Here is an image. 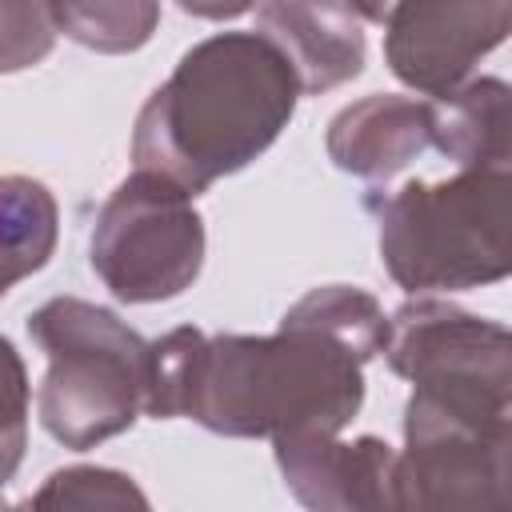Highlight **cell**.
I'll use <instances>...</instances> for the list:
<instances>
[{"label": "cell", "mask_w": 512, "mask_h": 512, "mask_svg": "<svg viewBox=\"0 0 512 512\" xmlns=\"http://www.w3.org/2000/svg\"><path fill=\"white\" fill-rule=\"evenodd\" d=\"M256 32L288 60L304 96H320L364 72L368 40L344 0H260Z\"/></svg>", "instance_id": "10"}, {"label": "cell", "mask_w": 512, "mask_h": 512, "mask_svg": "<svg viewBox=\"0 0 512 512\" xmlns=\"http://www.w3.org/2000/svg\"><path fill=\"white\" fill-rule=\"evenodd\" d=\"M56 232V196L32 176H0V296L52 260Z\"/></svg>", "instance_id": "13"}, {"label": "cell", "mask_w": 512, "mask_h": 512, "mask_svg": "<svg viewBox=\"0 0 512 512\" xmlns=\"http://www.w3.org/2000/svg\"><path fill=\"white\" fill-rule=\"evenodd\" d=\"M28 336L48 356L36 408L56 444L84 452L136 424L144 412L148 340L112 308L56 296L28 316Z\"/></svg>", "instance_id": "4"}, {"label": "cell", "mask_w": 512, "mask_h": 512, "mask_svg": "<svg viewBox=\"0 0 512 512\" xmlns=\"http://www.w3.org/2000/svg\"><path fill=\"white\" fill-rule=\"evenodd\" d=\"M56 44L48 0H0V72L40 64Z\"/></svg>", "instance_id": "17"}, {"label": "cell", "mask_w": 512, "mask_h": 512, "mask_svg": "<svg viewBox=\"0 0 512 512\" xmlns=\"http://www.w3.org/2000/svg\"><path fill=\"white\" fill-rule=\"evenodd\" d=\"M56 32L104 56L136 52L160 24V0H48Z\"/></svg>", "instance_id": "14"}, {"label": "cell", "mask_w": 512, "mask_h": 512, "mask_svg": "<svg viewBox=\"0 0 512 512\" xmlns=\"http://www.w3.org/2000/svg\"><path fill=\"white\" fill-rule=\"evenodd\" d=\"M88 260L124 304L172 300L204 268V216L184 188L136 168L100 204Z\"/></svg>", "instance_id": "6"}, {"label": "cell", "mask_w": 512, "mask_h": 512, "mask_svg": "<svg viewBox=\"0 0 512 512\" xmlns=\"http://www.w3.org/2000/svg\"><path fill=\"white\" fill-rule=\"evenodd\" d=\"M432 104V148H440L456 168H508L512 128H508V84L500 76H468Z\"/></svg>", "instance_id": "12"}, {"label": "cell", "mask_w": 512, "mask_h": 512, "mask_svg": "<svg viewBox=\"0 0 512 512\" xmlns=\"http://www.w3.org/2000/svg\"><path fill=\"white\" fill-rule=\"evenodd\" d=\"M276 468L304 508L352 512L396 508L392 468L396 452L380 436L340 440V432H292L272 440Z\"/></svg>", "instance_id": "9"}, {"label": "cell", "mask_w": 512, "mask_h": 512, "mask_svg": "<svg viewBox=\"0 0 512 512\" xmlns=\"http://www.w3.org/2000/svg\"><path fill=\"white\" fill-rule=\"evenodd\" d=\"M508 452L512 420L456 416L408 396L404 452L392 468L396 508L500 512L508 508Z\"/></svg>", "instance_id": "7"}, {"label": "cell", "mask_w": 512, "mask_h": 512, "mask_svg": "<svg viewBox=\"0 0 512 512\" xmlns=\"http://www.w3.org/2000/svg\"><path fill=\"white\" fill-rule=\"evenodd\" d=\"M176 4L200 20H236L248 8H256V0H176Z\"/></svg>", "instance_id": "18"}, {"label": "cell", "mask_w": 512, "mask_h": 512, "mask_svg": "<svg viewBox=\"0 0 512 512\" xmlns=\"http://www.w3.org/2000/svg\"><path fill=\"white\" fill-rule=\"evenodd\" d=\"M324 144L340 172L384 184L432 148V104L416 96L372 92L332 116Z\"/></svg>", "instance_id": "11"}, {"label": "cell", "mask_w": 512, "mask_h": 512, "mask_svg": "<svg viewBox=\"0 0 512 512\" xmlns=\"http://www.w3.org/2000/svg\"><path fill=\"white\" fill-rule=\"evenodd\" d=\"M28 368L8 336H0V484H8L28 448Z\"/></svg>", "instance_id": "16"}, {"label": "cell", "mask_w": 512, "mask_h": 512, "mask_svg": "<svg viewBox=\"0 0 512 512\" xmlns=\"http://www.w3.org/2000/svg\"><path fill=\"white\" fill-rule=\"evenodd\" d=\"M296 100L300 84L288 60L260 32H216L192 44L144 100L132 164L200 196L268 152Z\"/></svg>", "instance_id": "2"}, {"label": "cell", "mask_w": 512, "mask_h": 512, "mask_svg": "<svg viewBox=\"0 0 512 512\" xmlns=\"http://www.w3.org/2000/svg\"><path fill=\"white\" fill-rule=\"evenodd\" d=\"M384 360L412 400L476 420H512V336L460 304L416 296L388 316Z\"/></svg>", "instance_id": "5"}, {"label": "cell", "mask_w": 512, "mask_h": 512, "mask_svg": "<svg viewBox=\"0 0 512 512\" xmlns=\"http://www.w3.org/2000/svg\"><path fill=\"white\" fill-rule=\"evenodd\" d=\"M364 364L352 344L296 312L272 336H208L184 324L148 344L144 412L240 440L344 432L364 404Z\"/></svg>", "instance_id": "1"}, {"label": "cell", "mask_w": 512, "mask_h": 512, "mask_svg": "<svg viewBox=\"0 0 512 512\" xmlns=\"http://www.w3.org/2000/svg\"><path fill=\"white\" fill-rule=\"evenodd\" d=\"M36 508H148V496L132 484V476L116 468L96 464H72L44 480L40 492H32Z\"/></svg>", "instance_id": "15"}, {"label": "cell", "mask_w": 512, "mask_h": 512, "mask_svg": "<svg viewBox=\"0 0 512 512\" xmlns=\"http://www.w3.org/2000/svg\"><path fill=\"white\" fill-rule=\"evenodd\" d=\"M380 260L412 292H464L512 272V172L460 168L440 184L408 180L392 196H372Z\"/></svg>", "instance_id": "3"}, {"label": "cell", "mask_w": 512, "mask_h": 512, "mask_svg": "<svg viewBox=\"0 0 512 512\" xmlns=\"http://www.w3.org/2000/svg\"><path fill=\"white\" fill-rule=\"evenodd\" d=\"M512 0H396L384 20V60L400 84L444 96L504 44Z\"/></svg>", "instance_id": "8"}, {"label": "cell", "mask_w": 512, "mask_h": 512, "mask_svg": "<svg viewBox=\"0 0 512 512\" xmlns=\"http://www.w3.org/2000/svg\"><path fill=\"white\" fill-rule=\"evenodd\" d=\"M360 20H372V24H384L388 12L396 8V0H344Z\"/></svg>", "instance_id": "19"}]
</instances>
